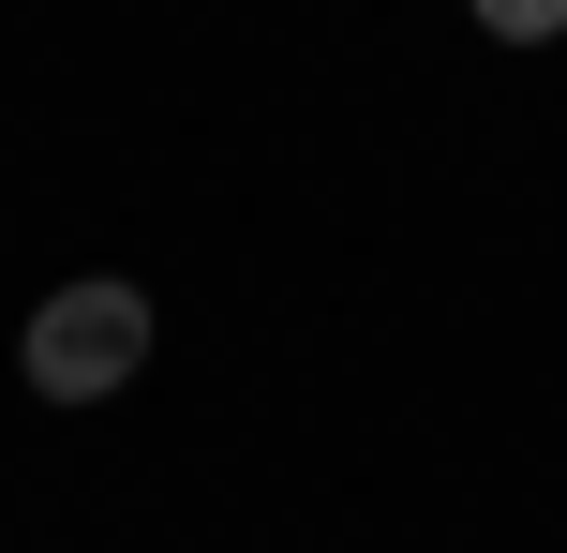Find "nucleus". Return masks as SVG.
Segmentation results:
<instances>
[{"label": "nucleus", "mask_w": 567, "mask_h": 553, "mask_svg": "<svg viewBox=\"0 0 567 553\" xmlns=\"http://www.w3.org/2000/svg\"><path fill=\"white\" fill-rule=\"evenodd\" d=\"M135 359H150V285H120V269L45 285V315H30V389L45 404H105V389H135Z\"/></svg>", "instance_id": "obj_1"}, {"label": "nucleus", "mask_w": 567, "mask_h": 553, "mask_svg": "<svg viewBox=\"0 0 567 553\" xmlns=\"http://www.w3.org/2000/svg\"><path fill=\"white\" fill-rule=\"evenodd\" d=\"M493 45H567V0H478Z\"/></svg>", "instance_id": "obj_2"}]
</instances>
